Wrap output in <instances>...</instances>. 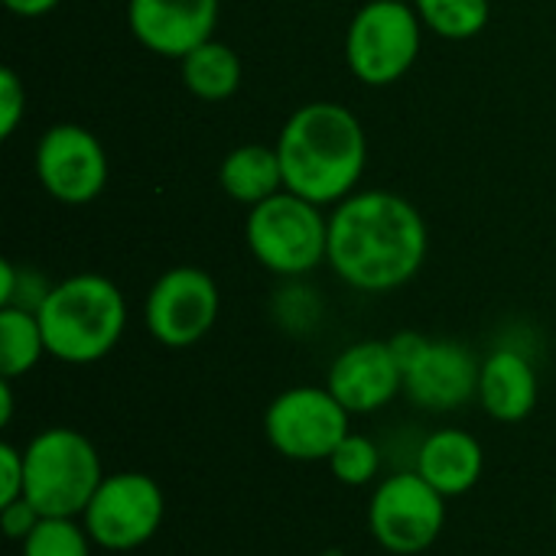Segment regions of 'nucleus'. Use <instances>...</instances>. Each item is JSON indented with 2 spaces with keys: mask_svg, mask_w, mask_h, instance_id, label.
Returning <instances> with one entry per match:
<instances>
[{
  "mask_svg": "<svg viewBox=\"0 0 556 556\" xmlns=\"http://www.w3.org/2000/svg\"><path fill=\"white\" fill-rule=\"evenodd\" d=\"M430 235L424 215L394 192L368 189L339 202L329 218V264L362 293H391L417 277Z\"/></svg>",
  "mask_w": 556,
  "mask_h": 556,
  "instance_id": "nucleus-1",
  "label": "nucleus"
},
{
  "mask_svg": "<svg viewBox=\"0 0 556 556\" xmlns=\"http://www.w3.org/2000/svg\"><path fill=\"white\" fill-rule=\"evenodd\" d=\"M277 156L287 192L316 205H339L365 173L368 140L349 108L336 101H313L287 117L277 137Z\"/></svg>",
  "mask_w": 556,
  "mask_h": 556,
  "instance_id": "nucleus-2",
  "label": "nucleus"
},
{
  "mask_svg": "<svg viewBox=\"0 0 556 556\" xmlns=\"http://www.w3.org/2000/svg\"><path fill=\"white\" fill-rule=\"evenodd\" d=\"M36 316L52 358L65 365H94L121 342L127 303L114 280L101 274H75L52 283Z\"/></svg>",
  "mask_w": 556,
  "mask_h": 556,
  "instance_id": "nucleus-3",
  "label": "nucleus"
},
{
  "mask_svg": "<svg viewBox=\"0 0 556 556\" xmlns=\"http://www.w3.org/2000/svg\"><path fill=\"white\" fill-rule=\"evenodd\" d=\"M26 492L23 498L42 518H81L98 492L104 463L94 443L72 427H46L26 446Z\"/></svg>",
  "mask_w": 556,
  "mask_h": 556,
  "instance_id": "nucleus-4",
  "label": "nucleus"
},
{
  "mask_svg": "<svg viewBox=\"0 0 556 556\" xmlns=\"http://www.w3.org/2000/svg\"><path fill=\"white\" fill-rule=\"evenodd\" d=\"M244 238L254 261L280 277H303L329 261V218L296 192H277L251 205Z\"/></svg>",
  "mask_w": 556,
  "mask_h": 556,
  "instance_id": "nucleus-5",
  "label": "nucleus"
},
{
  "mask_svg": "<svg viewBox=\"0 0 556 556\" xmlns=\"http://www.w3.org/2000/svg\"><path fill=\"white\" fill-rule=\"evenodd\" d=\"M424 23L407 0H368L349 23L345 59L362 85L381 88L410 72L420 52Z\"/></svg>",
  "mask_w": 556,
  "mask_h": 556,
  "instance_id": "nucleus-6",
  "label": "nucleus"
},
{
  "mask_svg": "<svg viewBox=\"0 0 556 556\" xmlns=\"http://www.w3.org/2000/svg\"><path fill=\"white\" fill-rule=\"evenodd\" d=\"M391 349L404 371V394L430 414H450L476 401L482 362L453 339H427L420 332H397Z\"/></svg>",
  "mask_w": 556,
  "mask_h": 556,
  "instance_id": "nucleus-7",
  "label": "nucleus"
},
{
  "mask_svg": "<svg viewBox=\"0 0 556 556\" xmlns=\"http://www.w3.org/2000/svg\"><path fill=\"white\" fill-rule=\"evenodd\" d=\"M446 528V498L417 472L384 476L368 498V531L381 551L417 556L430 551Z\"/></svg>",
  "mask_w": 556,
  "mask_h": 556,
  "instance_id": "nucleus-8",
  "label": "nucleus"
},
{
  "mask_svg": "<svg viewBox=\"0 0 556 556\" xmlns=\"http://www.w3.org/2000/svg\"><path fill=\"white\" fill-rule=\"evenodd\" d=\"M349 433L352 414L326 384L287 388L264 410V437L270 450L290 463H329Z\"/></svg>",
  "mask_w": 556,
  "mask_h": 556,
  "instance_id": "nucleus-9",
  "label": "nucleus"
},
{
  "mask_svg": "<svg viewBox=\"0 0 556 556\" xmlns=\"http://www.w3.org/2000/svg\"><path fill=\"white\" fill-rule=\"evenodd\" d=\"M166 518V498L147 472H108L91 495L81 525L94 547L127 554L150 544Z\"/></svg>",
  "mask_w": 556,
  "mask_h": 556,
  "instance_id": "nucleus-10",
  "label": "nucleus"
},
{
  "mask_svg": "<svg viewBox=\"0 0 556 556\" xmlns=\"http://www.w3.org/2000/svg\"><path fill=\"white\" fill-rule=\"evenodd\" d=\"M222 309L218 283L199 267H173L156 277L143 303L147 332L166 349L202 342Z\"/></svg>",
  "mask_w": 556,
  "mask_h": 556,
  "instance_id": "nucleus-11",
  "label": "nucleus"
},
{
  "mask_svg": "<svg viewBox=\"0 0 556 556\" xmlns=\"http://www.w3.org/2000/svg\"><path fill=\"white\" fill-rule=\"evenodd\" d=\"M36 176L52 199L85 205L108 182V153L88 127L52 124L36 143Z\"/></svg>",
  "mask_w": 556,
  "mask_h": 556,
  "instance_id": "nucleus-12",
  "label": "nucleus"
},
{
  "mask_svg": "<svg viewBox=\"0 0 556 556\" xmlns=\"http://www.w3.org/2000/svg\"><path fill=\"white\" fill-rule=\"evenodd\" d=\"M326 388L352 417L378 414L397 394H404V371L391 342L365 339V342H352L332 358Z\"/></svg>",
  "mask_w": 556,
  "mask_h": 556,
  "instance_id": "nucleus-13",
  "label": "nucleus"
},
{
  "mask_svg": "<svg viewBox=\"0 0 556 556\" xmlns=\"http://www.w3.org/2000/svg\"><path fill=\"white\" fill-rule=\"evenodd\" d=\"M127 23L143 49L163 59H186L212 39L218 0H130Z\"/></svg>",
  "mask_w": 556,
  "mask_h": 556,
  "instance_id": "nucleus-14",
  "label": "nucleus"
},
{
  "mask_svg": "<svg viewBox=\"0 0 556 556\" xmlns=\"http://www.w3.org/2000/svg\"><path fill=\"white\" fill-rule=\"evenodd\" d=\"M541 381L534 362L511 345H502L482 358L479 368V407L498 424H521L534 414Z\"/></svg>",
  "mask_w": 556,
  "mask_h": 556,
  "instance_id": "nucleus-15",
  "label": "nucleus"
},
{
  "mask_svg": "<svg viewBox=\"0 0 556 556\" xmlns=\"http://www.w3.org/2000/svg\"><path fill=\"white\" fill-rule=\"evenodd\" d=\"M446 502L472 492L485 472V450L469 430L443 427L420 440L414 466Z\"/></svg>",
  "mask_w": 556,
  "mask_h": 556,
  "instance_id": "nucleus-16",
  "label": "nucleus"
},
{
  "mask_svg": "<svg viewBox=\"0 0 556 556\" xmlns=\"http://www.w3.org/2000/svg\"><path fill=\"white\" fill-rule=\"evenodd\" d=\"M218 182L235 202H244V205H257L277 195L283 186V166H280L277 147H261V143L235 147L222 160Z\"/></svg>",
  "mask_w": 556,
  "mask_h": 556,
  "instance_id": "nucleus-17",
  "label": "nucleus"
},
{
  "mask_svg": "<svg viewBox=\"0 0 556 556\" xmlns=\"http://www.w3.org/2000/svg\"><path fill=\"white\" fill-rule=\"evenodd\" d=\"M182 62V81L186 88L202 101H225L241 85V59L231 46L208 39L199 49H192Z\"/></svg>",
  "mask_w": 556,
  "mask_h": 556,
  "instance_id": "nucleus-18",
  "label": "nucleus"
},
{
  "mask_svg": "<svg viewBox=\"0 0 556 556\" xmlns=\"http://www.w3.org/2000/svg\"><path fill=\"white\" fill-rule=\"evenodd\" d=\"M49 355L39 316L20 306H0V378L29 375Z\"/></svg>",
  "mask_w": 556,
  "mask_h": 556,
  "instance_id": "nucleus-19",
  "label": "nucleus"
},
{
  "mask_svg": "<svg viewBox=\"0 0 556 556\" xmlns=\"http://www.w3.org/2000/svg\"><path fill=\"white\" fill-rule=\"evenodd\" d=\"M420 23L443 39H472L489 26V0H417Z\"/></svg>",
  "mask_w": 556,
  "mask_h": 556,
  "instance_id": "nucleus-20",
  "label": "nucleus"
},
{
  "mask_svg": "<svg viewBox=\"0 0 556 556\" xmlns=\"http://www.w3.org/2000/svg\"><path fill=\"white\" fill-rule=\"evenodd\" d=\"M326 466L349 489H365V485L381 482V450L371 437L355 433V430L336 446Z\"/></svg>",
  "mask_w": 556,
  "mask_h": 556,
  "instance_id": "nucleus-21",
  "label": "nucleus"
},
{
  "mask_svg": "<svg viewBox=\"0 0 556 556\" xmlns=\"http://www.w3.org/2000/svg\"><path fill=\"white\" fill-rule=\"evenodd\" d=\"M91 547L81 518H42L20 544V556H91Z\"/></svg>",
  "mask_w": 556,
  "mask_h": 556,
  "instance_id": "nucleus-22",
  "label": "nucleus"
},
{
  "mask_svg": "<svg viewBox=\"0 0 556 556\" xmlns=\"http://www.w3.org/2000/svg\"><path fill=\"white\" fill-rule=\"evenodd\" d=\"M52 287L33 270H20L13 261L0 264V306H20V309H39Z\"/></svg>",
  "mask_w": 556,
  "mask_h": 556,
  "instance_id": "nucleus-23",
  "label": "nucleus"
},
{
  "mask_svg": "<svg viewBox=\"0 0 556 556\" xmlns=\"http://www.w3.org/2000/svg\"><path fill=\"white\" fill-rule=\"evenodd\" d=\"M26 492V456L10 440L0 443V505L23 498Z\"/></svg>",
  "mask_w": 556,
  "mask_h": 556,
  "instance_id": "nucleus-24",
  "label": "nucleus"
},
{
  "mask_svg": "<svg viewBox=\"0 0 556 556\" xmlns=\"http://www.w3.org/2000/svg\"><path fill=\"white\" fill-rule=\"evenodd\" d=\"M26 111V88L13 68L0 72V137H10Z\"/></svg>",
  "mask_w": 556,
  "mask_h": 556,
  "instance_id": "nucleus-25",
  "label": "nucleus"
},
{
  "mask_svg": "<svg viewBox=\"0 0 556 556\" xmlns=\"http://www.w3.org/2000/svg\"><path fill=\"white\" fill-rule=\"evenodd\" d=\"M42 521V515L26 502V498H16V502H10V505H0V525H3V534L10 538V541H16V544H23L29 534H33V528Z\"/></svg>",
  "mask_w": 556,
  "mask_h": 556,
  "instance_id": "nucleus-26",
  "label": "nucleus"
},
{
  "mask_svg": "<svg viewBox=\"0 0 556 556\" xmlns=\"http://www.w3.org/2000/svg\"><path fill=\"white\" fill-rule=\"evenodd\" d=\"M10 13L16 16H42L59 7V0H3Z\"/></svg>",
  "mask_w": 556,
  "mask_h": 556,
  "instance_id": "nucleus-27",
  "label": "nucleus"
},
{
  "mask_svg": "<svg viewBox=\"0 0 556 556\" xmlns=\"http://www.w3.org/2000/svg\"><path fill=\"white\" fill-rule=\"evenodd\" d=\"M13 420V378H0V427Z\"/></svg>",
  "mask_w": 556,
  "mask_h": 556,
  "instance_id": "nucleus-28",
  "label": "nucleus"
},
{
  "mask_svg": "<svg viewBox=\"0 0 556 556\" xmlns=\"http://www.w3.org/2000/svg\"><path fill=\"white\" fill-rule=\"evenodd\" d=\"M554 518H556V495H554Z\"/></svg>",
  "mask_w": 556,
  "mask_h": 556,
  "instance_id": "nucleus-29",
  "label": "nucleus"
}]
</instances>
